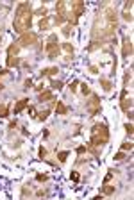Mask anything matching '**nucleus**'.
Returning a JSON list of instances; mask_svg holds the SVG:
<instances>
[{
    "label": "nucleus",
    "mask_w": 134,
    "mask_h": 200,
    "mask_svg": "<svg viewBox=\"0 0 134 200\" xmlns=\"http://www.w3.org/2000/svg\"><path fill=\"white\" fill-rule=\"evenodd\" d=\"M118 29V13L116 9L104 4L93 20V25H91V39H89V47L88 50L93 52L98 47H104L106 43L115 39V32Z\"/></svg>",
    "instance_id": "1"
},
{
    "label": "nucleus",
    "mask_w": 134,
    "mask_h": 200,
    "mask_svg": "<svg viewBox=\"0 0 134 200\" xmlns=\"http://www.w3.org/2000/svg\"><path fill=\"white\" fill-rule=\"evenodd\" d=\"M30 25H32V7L29 2H22L18 4L16 13H14V20H13V27L18 34H25L29 32Z\"/></svg>",
    "instance_id": "2"
},
{
    "label": "nucleus",
    "mask_w": 134,
    "mask_h": 200,
    "mask_svg": "<svg viewBox=\"0 0 134 200\" xmlns=\"http://www.w3.org/2000/svg\"><path fill=\"white\" fill-rule=\"evenodd\" d=\"M109 141V129L104 123H95L91 129V138H89V145L93 146H102Z\"/></svg>",
    "instance_id": "3"
},
{
    "label": "nucleus",
    "mask_w": 134,
    "mask_h": 200,
    "mask_svg": "<svg viewBox=\"0 0 134 200\" xmlns=\"http://www.w3.org/2000/svg\"><path fill=\"white\" fill-rule=\"evenodd\" d=\"M84 9H86V4L82 2V0H75V2L70 4V11L66 14V20L70 22V25H77L79 23V18H80L82 13H84Z\"/></svg>",
    "instance_id": "4"
},
{
    "label": "nucleus",
    "mask_w": 134,
    "mask_h": 200,
    "mask_svg": "<svg viewBox=\"0 0 134 200\" xmlns=\"http://www.w3.org/2000/svg\"><path fill=\"white\" fill-rule=\"evenodd\" d=\"M57 34H50L48 39H47V45H45V50H47V56L48 59H56L59 54H61V47L57 45Z\"/></svg>",
    "instance_id": "5"
},
{
    "label": "nucleus",
    "mask_w": 134,
    "mask_h": 200,
    "mask_svg": "<svg viewBox=\"0 0 134 200\" xmlns=\"http://www.w3.org/2000/svg\"><path fill=\"white\" fill-rule=\"evenodd\" d=\"M86 109L89 113V116H97V114L100 113L102 106H100V98H98L97 93H91V97H89V100L86 104Z\"/></svg>",
    "instance_id": "6"
},
{
    "label": "nucleus",
    "mask_w": 134,
    "mask_h": 200,
    "mask_svg": "<svg viewBox=\"0 0 134 200\" xmlns=\"http://www.w3.org/2000/svg\"><path fill=\"white\" fill-rule=\"evenodd\" d=\"M66 7H68V4L65 2V0H59V2L56 4V20L54 22L57 23V25H63L65 22H66V14H68V11H66Z\"/></svg>",
    "instance_id": "7"
},
{
    "label": "nucleus",
    "mask_w": 134,
    "mask_h": 200,
    "mask_svg": "<svg viewBox=\"0 0 134 200\" xmlns=\"http://www.w3.org/2000/svg\"><path fill=\"white\" fill-rule=\"evenodd\" d=\"M36 41H38V34H34V32H30V30H29V32H25V34L20 36V39L16 41V43L20 45V48H22V47H30V45H34Z\"/></svg>",
    "instance_id": "8"
},
{
    "label": "nucleus",
    "mask_w": 134,
    "mask_h": 200,
    "mask_svg": "<svg viewBox=\"0 0 134 200\" xmlns=\"http://www.w3.org/2000/svg\"><path fill=\"white\" fill-rule=\"evenodd\" d=\"M122 56L123 57H131L132 56V39L131 36L123 38V43H122Z\"/></svg>",
    "instance_id": "9"
},
{
    "label": "nucleus",
    "mask_w": 134,
    "mask_h": 200,
    "mask_svg": "<svg viewBox=\"0 0 134 200\" xmlns=\"http://www.w3.org/2000/svg\"><path fill=\"white\" fill-rule=\"evenodd\" d=\"M120 106H122V109L125 111V113L132 107V98H127V88H123V89H122V95H120Z\"/></svg>",
    "instance_id": "10"
},
{
    "label": "nucleus",
    "mask_w": 134,
    "mask_h": 200,
    "mask_svg": "<svg viewBox=\"0 0 134 200\" xmlns=\"http://www.w3.org/2000/svg\"><path fill=\"white\" fill-rule=\"evenodd\" d=\"M27 106H29V98H22V100H18V102H16V106H14V114L22 113Z\"/></svg>",
    "instance_id": "11"
},
{
    "label": "nucleus",
    "mask_w": 134,
    "mask_h": 200,
    "mask_svg": "<svg viewBox=\"0 0 134 200\" xmlns=\"http://www.w3.org/2000/svg\"><path fill=\"white\" fill-rule=\"evenodd\" d=\"M100 86H102V89H104L106 93H111V91H113V82H111L109 79H100Z\"/></svg>",
    "instance_id": "12"
},
{
    "label": "nucleus",
    "mask_w": 134,
    "mask_h": 200,
    "mask_svg": "<svg viewBox=\"0 0 134 200\" xmlns=\"http://www.w3.org/2000/svg\"><path fill=\"white\" fill-rule=\"evenodd\" d=\"M48 100H54V95H52V91H41L39 93V102H48Z\"/></svg>",
    "instance_id": "13"
},
{
    "label": "nucleus",
    "mask_w": 134,
    "mask_h": 200,
    "mask_svg": "<svg viewBox=\"0 0 134 200\" xmlns=\"http://www.w3.org/2000/svg\"><path fill=\"white\" fill-rule=\"evenodd\" d=\"M56 113L59 114V116H65V114H68V107L65 106L63 102H57V106H56Z\"/></svg>",
    "instance_id": "14"
},
{
    "label": "nucleus",
    "mask_w": 134,
    "mask_h": 200,
    "mask_svg": "<svg viewBox=\"0 0 134 200\" xmlns=\"http://www.w3.org/2000/svg\"><path fill=\"white\" fill-rule=\"evenodd\" d=\"M20 65V57L18 56H7V68H13Z\"/></svg>",
    "instance_id": "15"
},
{
    "label": "nucleus",
    "mask_w": 134,
    "mask_h": 200,
    "mask_svg": "<svg viewBox=\"0 0 134 200\" xmlns=\"http://www.w3.org/2000/svg\"><path fill=\"white\" fill-rule=\"evenodd\" d=\"M57 68L56 66H50V68H45V70H41V77L43 75H48V77H54V75H57Z\"/></svg>",
    "instance_id": "16"
},
{
    "label": "nucleus",
    "mask_w": 134,
    "mask_h": 200,
    "mask_svg": "<svg viewBox=\"0 0 134 200\" xmlns=\"http://www.w3.org/2000/svg\"><path fill=\"white\" fill-rule=\"evenodd\" d=\"M18 52H20V45L14 41L13 45H9V48H7V56H18Z\"/></svg>",
    "instance_id": "17"
},
{
    "label": "nucleus",
    "mask_w": 134,
    "mask_h": 200,
    "mask_svg": "<svg viewBox=\"0 0 134 200\" xmlns=\"http://www.w3.org/2000/svg\"><path fill=\"white\" fill-rule=\"evenodd\" d=\"M48 27H50V16L47 14L45 18H41V22H39V29H41V30H47Z\"/></svg>",
    "instance_id": "18"
},
{
    "label": "nucleus",
    "mask_w": 134,
    "mask_h": 200,
    "mask_svg": "<svg viewBox=\"0 0 134 200\" xmlns=\"http://www.w3.org/2000/svg\"><path fill=\"white\" fill-rule=\"evenodd\" d=\"M63 50L68 54V57H74V54H75V48L71 47V43H63Z\"/></svg>",
    "instance_id": "19"
},
{
    "label": "nucleus",
    "mask_w": 134,
    "mask_h": 200,
    "mask_svg": "<svg viewBox=\"0 0 134 200\" xmlns=\"http://www.w3.org/2000/svg\"><path fill=\"white\" fill-rule=\"evenodd\" d=\"M9 116V106L7 104H0V118Z\"/></svg>",
    "instance_id": "20"
},
{
    "label": "nucleus",
    "mask_w": 134,
    "mask_h": 200,
    "mask_svg": "<svg viewBox=\"0 0 134 200\" xmlns=\"http://www.w3.org/2000/svg\"><path fill=\"white\" fill-rule=\"evenodd\" d=\"M102 193H104V195H113V193H115V186H107V184H104V189H102Z\"/></svg>",
    "instance_id": "21"
},
{
    "label": "nucleus",
    "mask_w": 134,
    "mask_h": 200,
    "mask_svg": "<svg viewBox=\"0 0 134 200\" xmlns=\"http://www.w3.org/2000/svg\"><path fill=\"white\" fill-rule=\"evenodd\" d=\"M68 155H70L68 152H59V154H57V159H59L61 163H66V159H68Z\"/></svg>",
    "instance_id": "22"
},
{
    "label": "nucleus",
    "mask_w": 134,
    "mask_h": 200,
    "mask_svg": "<svg viewBox=\"0 0 134 200\" xmlns=\"http://www.w3.org/2000/svg\"><path fill=\"white\" fill-rule=\"evenodd\" d=\"M50 88H54V89H61V88H63V82H59V80H52V82H50Z\"/></svg>",
    "instance_id": "23"
},
{
    "label": "nucleus",
    "mask_w": 134,
    "mask_h": 200,
    "mask_svg": "<svg viewBox=\"0 0 134 200\" xmlns=\"http://www.w3.org/2000/svg\"><path fill=\"white\" fill-rule=\"evenodd\" d=\"M48 114H50V111H48V109L41 111V113H39V116H38V120H41V122H43V120H47V118H48Z\"/></svg>",
    "instance_id": "24"
},
{
    "label": "nucleus",
    "mask_w": 134,
    "mask_h": 200,
    "mask_svg": "<svg viewBox=\"0 0 134 200\" xmlns=\"http://www.w3.org/2000/svg\"><path fill=\"white\" fill-rule=\"evenodd\" d=\"M123 159H125V152H123V150H120L118 154H115V161H123Z\"/></svg>",
    "instance_id": "25"
},
{
    "label": "nucleus",
    "mask_w": 134,
    "mask_h": 200,
    "mask_svg": "<svg viewBox=\"0 0 134 200\" xmlns=\"http://www.w3.org/2000/svg\"><path fill=\"white\" fill-rule=\"evenodd\" d=\"M122 150H123V152H125V150L131 152V150H132V143H131V141H125V143L122 145Z\"/></svg>",
    "instance_id": "26"
},
{
    "label": "nucleus",
    "mask_w": 134,
    "mask_h": 200,
    "mask_svg": "<svg viewBox=\"0 0 134 200\" xmlns=\"http://www.w3.org/2000/svg\"><path fill=\"white\" fill-rule=\"evenodd\" d=\"M125 131H127V134H129V136H132L134 127H132V123H131V122H129V123H125Z\"/></svg>",
    "instance_id": "27"
},
{
    "label": "nucleus",
    "mask_w": 134,
    "mask_h": 200,
    "mask_svg": "<svg viewBox=\"0 0 134 200\" xmlns=\"http://www.w3.org/2000/svg\"><path fill=\"white\" fill-rule=\"evenodd\" d=\"M39 159H45V157H47V148H43V146H39Z\"/></svg>",
    "instance_id": "28"
},
{
    "label": "nucleus",
    "mask_w": 134,
    "mask_h": 200,
    "mask_svg": "<svg viewBox=\"0 0 134 200\" xmlns=\"http://www.w3.org/2000/svg\"><path fill=\"white\" fill-rule=\"evenodd\" d=\"M36 179L39 182H45V181H48V175H45V173H39V175H36Z\"/></svg>",
    "instance_id": "29"
},
{
    "label": "nucleus",
    "mask_w": 134,
    "mask_h": 200,
    "mask_svg": "<svg viewBox=\"0 0 134 200\" xmlns=\"http://www.w3.org/2000/svg\"><path fill=\"white\" fill-rule=\"evenodd\" d=\"M70 179H71L74 182H79V179H80V177H79V173H77V172H71V173H70Z\"/></svg>",
    "instance_id": "30"
},
{
    "label": "nucleus",
    "mask_w": 134,
    "mask_h": 200,
    "mask_svg": "<svg viewBox=\"0 0 134 200\" xmlns=\"http://www.w3.org/2000/svg\"><path fill=\"white\" fill-rule=\"evenodd\" d=\"M122 14H123V18H125L127 22H132V14H131V11H123Z\"/></svg>",
    "instance_id": "31"
},
{
    "label": "nucleus",
    "mask_w": 134,
    "mask_h": 200,
    "mask_svg": "<svg viewBox=\"0 0 134 200\" xmlns=\"http://www.w3.org/2000/svg\"><path fill=\"white\" fill-rule=\"evenodd\" d=\"M77 86H79V80H74V82L70 84V89H71V93H75V91H77Z\"/></svg>",
    "instance_id": "32"
},
{
    "label": "nucleus",
    "mask_w": 134,
    "mask_h": 200,
    "mask_svg": "<svg viewBox=\"0 0 134 200\" xmlns=\"http://www.w3.org/2000/svg\"><path fill=\"white\" fill-rule=\"evenodd\" d=\"M70 32H71V25H66V27H63V34L68 38L70 36Z\"/></svg>",
    "instance_id": "33"
},
{
    "label": "nucleus",
    "mask_w": 134,
    "mask_h": 200,
    "mask_svg": "<svg viewBox=\"0 0 134 200\" xmlns=\"http://www.w3.org/2000/svg\"><path fill=\"white\" fill-rule=\"evenodd\" d=\"M36 14H39L41 18H45V16H47V7H41V9H39V11H38Z\"/></svg>",
    "instance_id": "34"
},
{
    "label": "nucleus",
    "mask_w": 134,
    "mask_h": 200,
    "mask_svg": "<svg viewBox=\"0 0 134 200\" xmlns=\"http://www.w3.org/2000/svg\"><path fill=\"white\" fill-rule=\"evenodd\" d=\"M131 80V71H127L125 73V77H123V86H127V82Z\"/></svg>",
    "instance_id": "35"
},
{
    "label": "nucleus",
    "mask_w": 134,
    "mask_h": 200,
    "mask_svg": "<svg viewBox=\"0 0 134 200\" xmlns=\"http://www.w3.org/2000/svg\"><path fill=\"white\" fill-rule=\"evenodd\" d=\"M111 179H113V170H109V173L106 175V179H104V184H107V182L111 181Z\"/></svg>",
    "instance_id": "36"
},
{
    "label": "nucleus",
    "mask_w": 134,
    "mask_h": 200,
    "mask_svg": "<svg viewBox=\"0 0 134 200\" xmlns=\"http://www.w3.org/2000/svg\"><path fill=\"white\" fill-rule=\"evenodd\" d=\"M82 93H84V95H89L91 91H89V86H88V84H82Z\"/></svg>",
    "instance_id": "37"
},
{
    "label": "nucleus",
    "mask_w": 134,
    "mask_h": 200,
    "mask_svg": "<svg viewBox=\"0 0 134 200\" xmlns=\"http://www.w3.org/2000/svg\"><path fill=\"white\" fill-rule=\"evenodd\" d=\"M89 71H91V73H93V75H97V73H98V66H95V65H91V66H89Z\"/></svg>",
    "instance_id": "38"
},
{
    "label": "nucleus",
    "mask_w": 134,
    "mask_h": 200,
    "mask_svg": "<svg viewBox=\"0 0 134 200\" xmlns=\"http://www.w3.org/2000/svg\"><path fill=\"white\" fill-rule=\"evenodd\" d=\"M131 7H132V0H129V2L125 4V9H123V11H131Z\"/></svg>",
    "instance_id": "39"
},
{
    "label": "nucleus",
    "mask_w": 134,
    "mask_h": 200,
    "mask_svg": "<svg viewBox=\"0 0 134 200\" xmlns=\"http://www.w3.org/2000/svg\"><path fill=\"white\" fill-rule=\"evenodd\" d=\"M84 152H88L86 146H79V148H77V154H84Z\"/></svg>",
    "instance_id": "40"
},
{
    "label": "nucleus",
    "mask_w": 134,
    "mask_h": 200,
    "mask_svg": "<svg viewBox=\"0 0 134 200\" xmlns=\"http://www.w3.org/2000/svg\"><path fill=\"white\" fill-rule=\"evenodd\" d=\"M30 86H32V80L27 79V80H25V88H30Z\"/></svg>",
    "instance_id": "41"
},
{
    "label": "nucleus",
    "mask_w": 134,
    "mask_h": 200,
    "mask_svg": "<svg viewBox=\"0 0 134 200\" xmlns=\"http://www.w3.org/2000/svg\"><path fill=\"white\" fill-rule=\"evenodd\" d=\"M43 195H45L43 189H38V191H36V197H43Z\"/></svg>",
    "instance_id": "42"
}]
</instances>
